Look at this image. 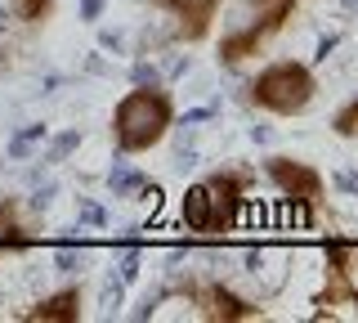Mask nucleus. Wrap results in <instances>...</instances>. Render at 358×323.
Here are the masks:
<instances>
[{
	"mask_svg": "<svg viewBox=\"0 0 358 323\" xmlns=\"http://www.w3.org/2000/svg\"><path fill=\"white\" fill-rule=\"evenodd\" d=\"M175 95L162 90V85H134L117 99V108H112V149L121 153V158H143V153H152L157 144H166V135L175 130Z\"/></svg>",
	"mask_w": 358,
	"mask_h": 323,
	"instance_id": "nucleus-1",
	"label": "nucleus"
},
{
	"mask_svg": "<svg viewBox=\"0 0 358 323\" xmlns=\"http://www.w3.org/2000/svg\"><path fill=\"white\" fill-rule=\"evenodd\" d=\"M242 99L264 117H305L318 104V72L305 59H273L242 85Z\"/></svg>",
	"mask_w": 358,
	"mask_h": 323,
	"instance_id": "nucleus-2",
	"label": "nucleus"
},
{
	"mask_svg": "<svg viewBox=\"0 0 358 323\" xmlns=\"http://www.w3.org/2000/svg\"><path fill=\"white\" fill-rule=\"evenodd\" d=\"M296 9H300V0H242L238 18H233L215 41V59L224 68H242V63L260 59V54L291 27Z\"/></svg>",
	"mask_w": 358,
	"mask_h": 323,
	"instance_id": "nucleus-3",
	"label": "nucleus"
},
{
	"mask_svg": "<svg viewBox=\"0 0 358 323\" xmlns=\"http://www.w3.org/2000/svg\"><path fill=\"white\" fill-rule=\"evenodd\" d=\"M260 171L305 225H313V220L327 211V175H322L313 162L296 158V153H268L260 162Z\"/></svg>",
	"mask_w": 358,
	"mask_h": 323,
	"instance_id": "nucleus-4",
	"label": "nucleus"
},
{
	"mask_svg": "<svg viewBox=\"0 0 358 323\" xmlns=\"http://www.w3.org/2000/svg\"><path fill=\"white\" fill-rule=\"evenodd\" d=\"M179 292H184V301L197 310V319H206V323H251V319L268 315L260 301H251L246 292L220 283V278H184Z\"/></svg>",
	"mask_w": 358,
	"mask_h": 323,
	"instance_id": "nucleus-5",
	"label": "nucleus"
},
{
	"mask_svg": "<svg viewBox=\"0 0 358 323\" xmlns=\"http://www.w3.org/2000/svg\"><path fill=\"white\" fill-rule=\"evenodd\" d=\"M201 180H206V193H210V233L206 238H229V233L238 229L242 211H246L255 175L238 171V166H220V171L201 175Z\"/></svg>",
	"mask_w": 358,
	"mask_h": 323,
	"instance_id": "nucleus-6",
	"label": "nucleus"
},
{
	"mask_svg": "<svg viewBox=\"0 0 358 323\" xmlns=\"http://www.w3.org/2000/svg\"><path fill=\"white\" fill-rule=\"evenodd\" d=\"M322 261H327V283H322V292L313 296L318 315H331L336 305H350L354 315H358V283H354L358 247H345V242H327V247H322Z\"/></svg>",
	"mask_w": 358,
	"mask_h": 323,
	"instance_id": "nucleus-7",
	"label": "nucleus"
},
{
	"mask_svg": "<svg viewBox=\"0 0 358 323\" xmlns=\"http://www.w3.org/2000/svg\"><path fill=\"white\" fill-rule=\"evenodd\" d=\"M152 9L171 18L175 41H184V46H206L215 23H220L224 0H152Z\"/></svg>",
	"mask_w": 358,
	"mask_h": 323,
	"instance_id": "nucleus-8",
	"label": "nucleus"
},
{
	"mask_svg": "<svg viewBox=\"0 0 358 323\" xmlns=\"http://www.w3.org/2000/svg\"><path fill=\"white\" fill-rule=\"evenodd\" d=\"M22 323H81L85 319V287L81 283H63L59 292L41 296L31 310L18 315Z\"/></svg>",
	"mask_w": 358,
	"mask_h": 323,
	"instance_id": "nucleus-9",
	"label": "nucleus"
},
{
	"mask_svg": "<svg viewBox=\"0 0 358 323\" xmlns=\"http://www.w3.org/2000/svg\"><path fill=\"white\" fill-rule=\"evenodd\" d=\"M36 238H41V229L27 220L22 198L18 193H0V256H14V252L36 247Z\"/></svg>",
	"mask_w": 358,
	"mask_h": 323,
	"instance_id": "nucleus-10",
	"label": "nucleus"
},
{
	"mask_svg": "<svg viewBox=\"0 0 358 323\" xmlns=\"http://www.w3.org/2000/svg\"><path fill=\"white\" fill-rule=\"evenodd\" d=\"M179 220H184L188 233H210V193H206V180H193V184L184 188Z\"/></svg>",
	"mask_w": 358,
	"mask_h": 323,
	"instance_id": "nucleus-11",
	"label": "nucleus"
},
{
	"mask_svg": "<svg viewBox=\"0 0 358 323\" xmlns=\"http://www.w3.org/2000/svg\"><path fill=\"white\" fill-rule=\"evenodd\" d=\"M14 18L22 27H45L54 14H59V0H9Z\"/></svg>",
	"mask_w": 358,
	"mask_h": 323,
	"instance_id": "nucleus-12",
	"label": "nucleus"
},
{
	"mask_svg": "<svg viewBox=\"0 0 358 323\" xmlns=\"http://www.w3.org/2000/svg\"><path fill=\"white\" fill-rule=\"evenodd\" d=\"M331 130H336L341 139H358V95H354V99H345V104L336 108Z\"/></svg>",
	"mask_w": 358,
	"mask_h": 323,
	"instance_id": "nucleus-13",
	"label": "nucleus"
}]
</instances>
